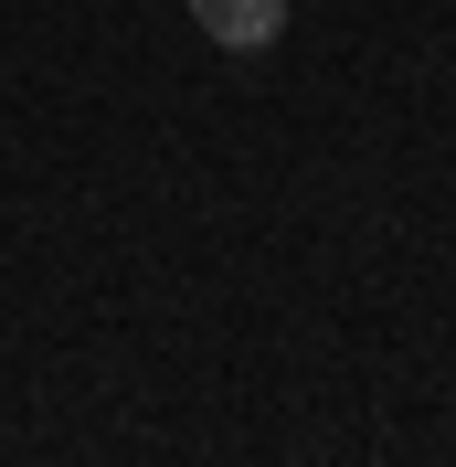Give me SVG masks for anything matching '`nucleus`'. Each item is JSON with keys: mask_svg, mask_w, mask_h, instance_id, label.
<instances>
[{"mask_svg": "<svg viewBox=\"0 0 456 467\" xmlns=\"http://www.w3.org/2000/svg\"><path fill=\"white\" fill-rule=\"evenodd\" d=\"M202 43H223V54H265L286 32V0H192Z\"/></svg>", "mask_w": 456, "mask_h": 467, "instance_id": "nucleus-1", "label": "nucleus"}]
</instances>
